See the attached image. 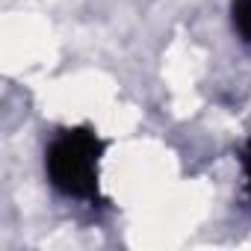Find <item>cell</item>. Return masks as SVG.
<instances>
[{
    "label": "cell",
    "instance_id": "cell-1",
    "mask_svg": "<svg viewBox=\"0 0 251 251\" xmlns=\"http://www.w3.org/2000/svg\"><path fill=\"white\" fill-rule=\"evenodd\" d=\"M106 154V139L86 124L62 127L50 136L45 148V177L48 186L80 204H100V163Z\"/></svg>",
    "mask_w": 251,
    "mask_h": 251
},
{
    "label": "cell",
    "instance_id": "cell-2",
    "mask_svg": "<svg viewBox=\"0 0 251 251\" xmlns=\"http://www.w3.org/2000/svg\"><path fill=\"white\" fill-rule=\"evenodd\" d=\"M230 27L236 39L251 48V0H230Z\"/></svg>",
    "mask_w": 251,
    "mask_h": 251
},
{
    "label": "cell",
    "instance_id": "cell-3",
    "mask_svg": "<svg viewBox=\"0 0 251 251\" xmlns=\"http://www.w3.org/2000/svg\"><path fill=\"white\" fill-rule=\"evenodd\" d=\"M239 169H242V180H245V195L251 201V136L239 151Z\"/></svg>",
    "mask_w": 251,
    "mask_h": 251
}]
</instances>
